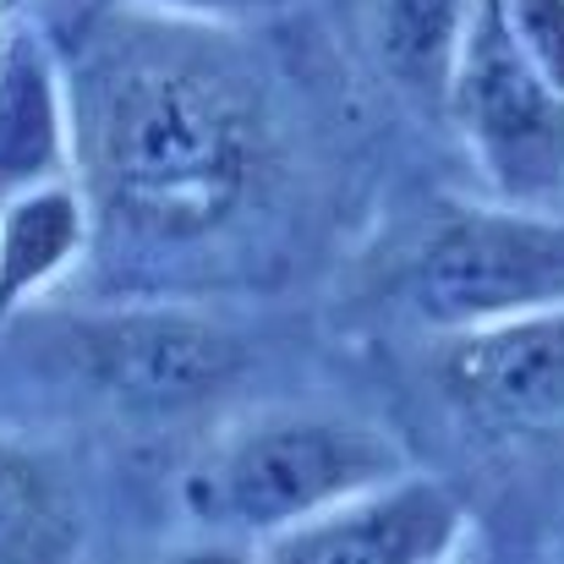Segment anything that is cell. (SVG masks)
<instances>
[{
  "label": "cell",
  "instance_id": "4fadbf2b",
  "mask_svg": "<svg viewBox=\"0 0 564 564\" xmlns=\"http://www.w3.org/2000/svg\"><path fill=\"white\" fill-rule=\"evenodd\" d=\"M154 6H176V11H269L285 0H154Z\"/></svg>",
  "mask_w": 564,
  "mask_h": 564
},
{
  "label": "cell",
  "instance_id": "5bb4252c",
  "mask_svg": "<svg viewBox=\"0 0 564 564\" xmlns=\"http://www.w3.org/2000/svg\"><path fill=\"white\" fill-rule=\"evenodd\" d=\"M171 564H247V560L230 554V549H197V554H176Z\"/></svg>",
  "mask_w": 564,
  "mask_h": 564
},
{
  "label": "cell",
  "instance_id": "7a4b0ae2",
  "mask_svg": "<svg viewBox=\"0 0 564 564\" xmlns=\"http://www.w3.org/2000/svg\"><path fill=\"white\" fill-rule=\"evenodd\" d=\"M394 471H400V449L368 427L274 422L236 438L208 466H197L187 499L203 521H230L247 532H285L357 499L373 482H389Z\"/></svg>",
  "mask_w": 564,
  "mask_h": 564
},
{
  "label": "cell",
  "instance_id": "5b68a950",
  "mask_svg": "<svg viewBox=\"0 0 564 564\" xmlns=\"http://www.w3.org/2000/svg\"><path fill=\"white\" fill-rule=\"evenodd\" d=\"M438 373L466 411L494 422L564 416V313H521L477 324L438 357Z\"/></svg>",
  "mask_w": 564,
  "mask_h": 564
},
{
  "label": "cell",
  "instance_id": "8992f818",
  "mask_svg": "<svg viewBox=\"0 0 564 564\" xmlns=\"http://www.w3.org/2000/svg\"><path fill=\"white\" fill-rule=\"evenodd\" d=\"M83 362L94 383H105L116 400L132 405H182L214 394L225 378L241 368V351L176 313H149V318H116L83 335Z\"/></svg>",
  "mask_w": 564,
  "mask_h": 564
},
{
  "label": "cell",
  "instance_id": "7c38bea8",
  "mask_svg": "<svg viewBox=\"0 0 564 564\" xmlns=\"http://www.w3.org/2000/svg\"><path fill=\"white\" fill-rule=\"evenodd\" d=\"M499 6L521 55L538 66V77L554 94H564V0H499Z\"/></svg>",
  "mask_w": 564,
  "mask_h": 564
},
{
  "label": "cell",
  "instance_id": "9c48e42d",
  "mask_svg": "<svg viewBox=\"0 0 564 564\" xmlns=\"http://www.w3.org/2000/svg\"><path fill=\"white\" fill-rule=\"evenodd\" d=\"M88 230L83 197L72 187L39 182V187L6 197L0 208V318L39 291L66 258H77Z\"/></svg>",
  "mask_w": 564,
  "mask_h": 564
},
{
  "label": "cell",
  "instance_id": "6da1fadb",
  "mask_svg": "<svg viewBox=\"0 0 564 564\" xmlns=\"http://www.w3.org/2000/svg\"><path fill=\"white\" fill-rule=\"evenodd\" d=\"M94 182L110 208L154 236L219 225L252 176L247 110L192 66L138 61L88 110Z\"/></svg>",
  "mask_w": 564,
  "mask_h": 564
},
{
  "label": "cell",
  "instance_id": "277c9868",
  "mask_svg": "<svg viewBox=\"0 0 564 564\" xmlns=\"http://www.w3.org/2000/svg\"><path fill=\"white\" fill-rule=\"evenodd\" d=\"M416 307L444 329H477L564 307V225L521 214H466L416 263Z\"/></svg>",
  "mask_w": 564,
  "mask_h": 564
},
{
  "label": "cell",
  "instance_id": "30bf717a",
  "mask_svg": "<svg viewBox=\"0 0 564 564\" xmlns=\"http://www.w3.org/2000/svg\"><path fill=\"white\" fill-rule=\"evenodd\" d=\"M477 0H383L378 44L400 83L411 88H444L455 77L460 33Z\"/></svg>",
  "mask_w": 564,
  "mask_h": 564
},
{
  "label": "cell",
  "instance_id": "3957f363",
  "mask_svg": "<svg viewBox=\"0 0 564 564\" xmlns=\"http://www.w3.org/2000/svg\"><path fill=\"white\" fill-rule=\"evenodd\" d=\"M455 110L477 138L494 182L516 197L564 182V94L521 55L505 6L477 0L455 55Z\"/></svg>",
  "mask_w": 564,
  "mask_h": 564
},
{
  "label": "cell",
  "instance_id": "8fae6325",
  "mask_svg": "<svg viewBox=\"0 0 564 564\" xmlns=\"http://www.w3.org/2000/svg\"><path fill=\"white\" fill-rule=\"evenodd\" d=\"M61 543L66 521L44 471L0 444V564H55Z\"/></svg>",
  "mask_w": 564,
  "mask_h": 564
},
{
  "label": "cell",
  "instance_id": "52a82bcc",
  "mask_svg": "<svg viewBox=\"0 0 564 564\" xmlns=\"http://www.w3.org/2000/svg\"><path fill=\"white\" fill-rule=\"evenodd\" d=\"M455 499L433 482H400L373 505L285 527L269 564H433L455 538Z\"/></svg>",
  "mask_w": 564,
  "mask_h": 564
},
{
  "label": "cell",
  "instance_id": "ba28073f",
  "mask_svg": "<svg viewBox=\"0 0 564 564\" xmlns=\"http://www.w3.org/2000/svg\"><path fill=\"white\" fill-rule=\"evenodd\" d=\"M61 99L44 44L17 28L0 39V197L39 187L61 171Z\"/></svg>",
  "mask_w": 564,
  "mask_h": 564
}]
</instances>
